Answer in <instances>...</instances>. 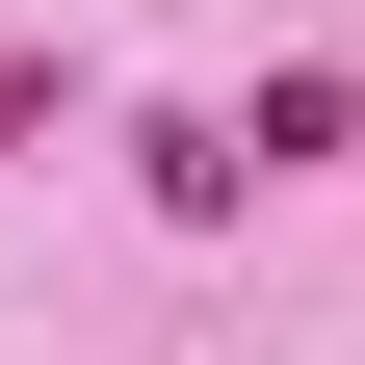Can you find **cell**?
I'll return each instance as SVG.
<instances>
[{
    "mask_svg": "<svg viewBox=\"0 0 365 365\" xmlns=\"http://www.w3.org/2000/svg\"><path fill=\"white\" fill-rule=\"evenodd\" d=\"M53 105H78V78H53V53H0V157H26V130H53Z\"/></svg>",
    "mask_w": 365,
    "mask_h": 365,
    "instance_id": "obj_1",
    "label": "cell"
}]
</instances>
